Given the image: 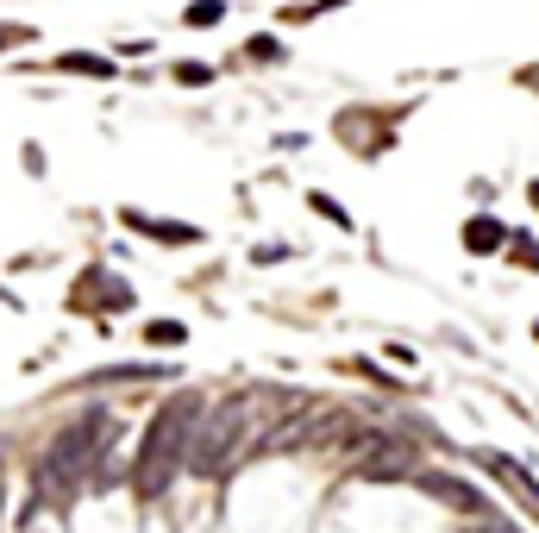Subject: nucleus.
<instances>
[{"label":"nucleus","instance_id":"1","mask_svg":"<svg viewBox=\"0 0 539 533\" xmlns=\"http://www.w3.org/2000/svg\"><path fill=\"white\" fill-rule=\"evenodd\" d=\"M189 402H170L151 421V439H145V452H138V490L145 496H163V483H170V465L182 458V446H189Z\"/></svg>","mask_w":539,"mask_h":533},{"label":"nucleus","instance_id":"2","mask_svg":"<svg viewBox=\"0 0 539 533\" xmlns=\"http://www.w3.org/2000/svg\"><path fill=\"white\" fill-rule=\"evenodd\" d=\"M101 421H88V427H69V433H57V446H51V477H63V483H82V471L95 465V452H101Z\"/></svg>","mask_w":539,"mask_h":533},{"label":"nucleus","instance_id":"3","mask_svg":"<svg viewBox=\"0 0 539 533\" xmlns=\"http://www.w3.org/2000/svg\"><path fill=\"white\" fill-rule=\"evenodd\" d=\"M151 339H157V345H176V339H182V327H170V320H157V327H151Z\"/></svg>","mask_w":539,"mask_h":533},{"label":"nucleus","instance_id":"4","mask_svg":"<svg viewBox=\"0 0 539 533\" xmlns=\"http://www.w3.org/2000/svg\"><path fill=\"white\" fill-rule=\"evenodd\" d=\"M13 38H26V32H7V26H0V51H7V44H13Z\"/></svg>","mask_w":539,"mask_h":533}]
</instances>
